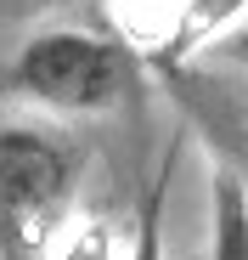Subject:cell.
<instances>
[{
    "instance_id": "277c9868",
    "label": "cell",
    "mask_w": 248,
    "mask_h": 260,
    "mask_svg": "<svg viewBox=\"0 0 248 260\" xmlns=\"http://www.w3.org/2000/svg\"><path fill=\"white\" fill-rule=\"evenodd\" d=\"M209 260H248V187L226 164L215 176V243Z\"/></svg>"
},
{
    "instance_id": "9c48e42d",
    "label": "cell",
    "mask_w": 248,
    "mask_h": 260,
    "mask_svg": "<svg viewBox=\"0 0 248 260\" xmlns=\"http://www.w3.org/2000/svg\"><path fill=\"white\" fill-rule=\"evenodd\" d=\"M118 6H124V0H118Z\"/></svg>"
},
{
    "instance_id": "ba28073f",
    "label": "cell",
    "mask_w": 248,
    "mask_h": 260,
    "mask_svg": "<svg viewBox=\"0 0 248 260\" xmlns=\"http://www.w3.org/2000/svg\"><path fill=\"white\" fill-rule=\"evenodd\" d=\"M62 260H113V232H107L102 221H85V226H79V238L68 243Z\"/></svg>"
},
{
    "instance_id": "3957f363",
    "label": "cell",
    "mask_w": 248,
    "mask_h": 260,
    "mask_svg": "<svg viewBox=\"0 0 248 260\" xmlns=\"http://www.w3.org/2000/svg\"><path fill=\"white\" fill-rule=\"evenodd\" d=\"M242 17H248V0H186L181 17H175V28L158 40L152 68L158 74H175V68L197 62V51L209 46L215 34H226L231 23H242Z\"/></svg>"
},
{
    "instance_id": "5b68a950",
    "label": "cell",
    "mask_w": 248,
    "mask_h": 260,
    "mask_svg": "<svg viewBox=\"0 0 248 260\" xmlns=\"http://www.w3.org/2000/svg\"><path fill=\"white\" fill-rule=\"evenodd\" d=\"M175 164H181V142L163 153L158 176H152V187H147V198H141V209H136V238H130V254H124V260H163V209H170Z\"/></svg>"
},
{
    "instance_id": "6da1fadb",
    "label": "cell",
    "mask_w": 248,
    "mask_h": 260,
    "mask_svg": "<svg viewBox=\"0 0 248 260\" xmlns=\"http://www.w3.org/2000/svg\"><path fill=\"white\" fill-rule=\"evenodd\" d=\"M79 147L39 124H0V260H46L73 204Z\"/></svg>"
},
{
    "instance_id": "8992f818",
    "label": "cell",
    "mask_w": 248,
    "mask_h": 260,
    "mask_svg": "<svg viewBox=\"0 0 248 260\" xmlns=\"http://www.w3.org/2000/svg\"><path fill=\"white\" fill-rule=\"evenodd\" d=\"M197 57H203V62H226V68H248V28H237V23H231V28H226V34H215Z\"/></svg>"
},
{
    "instance_id": "7a4b0ae2",
    "label": "cell",
    "mask_w": 248,
    "mask_h": 260,
    "mask_svg": "<svg viewBox=\"0 0 248 260\" xmlns=\"http://www.w3.org/2000/svg\"><path fill=\"white\" fill-rule=\"evenodd\" d=\"M136 51L91 28H39L12 62V85L51 113H113L136 91Z\"/></svg>"
},
{
    "instance_id": "52a82bcc",
    "label": "cell",
    "mask_w": 248,
    "mask_h": 260,
    "mask_svg": "<svg viewBox=\"0 0 248 260\" xmlns=\"http://www.w3.org/2000/svg\"><path fill=\"white\" fill-rule=\"evenodd\" d=\"M209 130L226 142V153H231V170L242 176V187H248V113H237V119H209Z\"/></svg>"
}]
</instances>
